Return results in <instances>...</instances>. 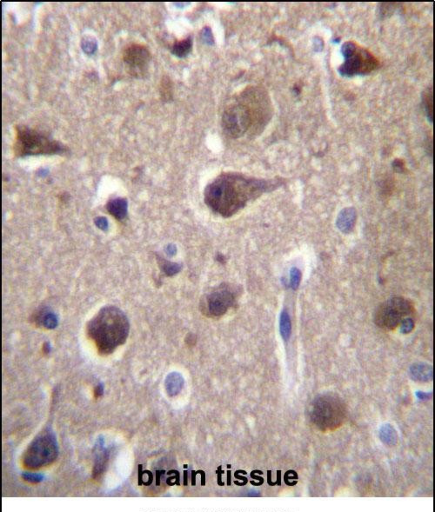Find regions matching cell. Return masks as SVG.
<instances>
[{
	"mask_svg": "<svg viewBox=\"0 0 435 512\" xmlns=\"http://www.w3.org/2000/svg\"><path fill=\"white\" fill-rule=\"evenodd\" d=\"M278 186L272 180H258L239 173H223L205 191V201L223 217L234 215L246 204Z\"/></svg>",
	"mask_w": 435,
	"mask_h": 512,
	"instance_id": "cell-1",
	"label": "cell"
},
{
	"mask_svg": "<svg viewBox=\"0 0 435 512\" xmlns=\"http://www.w3.org/2000/svg\"><path fill=\"white\" fill-rule=\"evenodd\" d=\"M272 112L270 98L264 89H245L239 101L228 105L223 112V130L232 138L242 137L246 131L258 132L268 123Z\"/></svg>",
	"mask_w": 435,
	"mask_h": 512,
	"instance_id": "cell-2",
	"label": "cell"
},
{
	"mask_svg": "<svg viewBox=\"0 0 435 512\" xmlns=\"http://www.w3.org/2000/svg\"><path fill=\"white\" fill-rule=\"evenodd\" d=\"M129 322L122 310L104 307L88 323L87 333L101 354H110L127 338Z\"/></svg>",
	"mask_w": 435,
	"mask_h": 512,
	"instance_id": "cell-3",
	"label": "cell"
},
{
	"mask_svg": "<svg viewBox=\"0 0 435 512\" xmlns=\"http://www.w3.org/2000/svg\"><path fill=\"white\" fill-rule=\"evenodd\" d=\"M347 407L340 398L321 395L312 402L310 418L313 424L322 431L340 428L347 418Z\"/></svg>",
	"mask_w": 435,
	"mask_h": 512,
	"instance_id": "cell-4",
	"label": "cell"
},
{
	"mask_svg": "<svg viewBox=\"0 0 435 512\" xmlns=\"http://www.w3.org/2000/svg\"><path fill=\"white\" fill-rule=\"evenodd\" d=\"M341 53L345 61L338 72L344 77L367 75L380 66V62L374 55L353 41L344 43Z\"/></svg>",
	"mask_w": 435,
	"mask_h": 512,
	"instance_id": "cell-5",
	"label": "cell"
},
{
	"mask_svg": "<svg viewBox=\"0 0 435 512\" xmlns=\"http://www.w3.org/2000/svg\"><path fill=\"white\" fill-rule=\"evenodd\" d=\"M63 144L46 137L31 128L17 127L14 152L17 157H26L41 154H54L63 151Z\"/></svg>",
	"mask_w": 435,
	"mask_h": 512,
	"instance_id": "cell-6",
	"label": "cell"
},
{
	"mask_svg": "<svg viewBox=\"0 0 435 512\" xmlns=\"http://www.w3.org/2000/svg\"><path fill=\"white\" fill-rule=\"evenodd\" d=\"M59 449L52 431H44L30 444L24 456V463L31 469L46 466L58 457Z\"/></svg>",
	"mask_w": 435,
	"mask_h": 512,
	"instance_id": "cell-7",
	"label": "cell"
},
{
	"mask_svg": "<svg viewBox=\"0 0 435 512\" xmlns=\"http://www.w3.org/2000/svg\"><path fill=\"white\" fill-rule=\"evenodd\" d=\"M412 310L413 307L408 299L402 297H392L377 307L374 322L381 329L393 330L412 313Z\"/></svg>",
	"mask_w": 435,
	"mask_h": 512,
	"instance_id": "cell-8",
	"label": "cell"
},
{
	"mask_svg": "<svg viewBox=\"0 0 435 512\" xmlns=\"http://www.w3.org/2000/svg\"><path fill=\"white\" fill-rule=\"evenodd\" d=\"M235 299L234 292L226 285H221L217 290L206 295L202 306H204L205 312H207L210 316L218 317L227 312L235 303Z\"/></svg>",
	"mask_w": 435,
	"mask_h": 512,
	"instance_id": "cell-9",
	"label": "cell"
},
{
	"mask_svg": "<svg viewBox=\"0 0 435 512\" xmlns=\"http://www.w3.org/2000/svg\"><path fill=\"white\" fill-rule=\"evenodd\" d=\"M123 58L131 75L143 76L147 72L152 56L146 46L132 44L124 49Z\"/></svg>",
	"mask_w": 435,
	"mask_h": 512,
	"instance_id": "cell-10",
	"label": "cell"
},
{
	"mask_svg": "<svg viewBox=\"0 0 435 512\" xmlns=\"http://www.w3.org/2000/svg\"><path fill=\"white\" fill-rule=\"evenodd\" d=\"M409 375L414 381H431L433 378L432 366L425 363H417L409 369Z\"/></svg>",
	"mask_w": 435,
	"mask_h": 512,
	"instance_id": "cell-11",
	"label": "cell"
},
{
	"mask_svg": "<svg viewBox=\"0 0 435 512\" xmlns=\"http://www.w3.org/2000/svg\"><path fill=\"white\" fill-rule=\"evenodd\" d=\"M356 211L354 208H346L342 210L338 216V228L345 233H349L354 230L356 223Z\"/></svg>",
	"mask_w": 435,
	"mask_h": 512,
	"instance_id": "cell-12",
	"label": "cell"
},
{
	"mask_svg": "<svg viewBox=\"0 0 435 512\" xmlns=\"http://www.w3.org/2000/svg\"><path fill=\"white\" fill-rule=\"evenodd\" d=\"M165 386L167 394L170 397L177 396L184 387L183 377L179 372H172L167 376Z\"/></svg>",
	"mask_w": 435,
	"mask_h": 512,
	"instance_id": "cell-13",
	"label": "cell"
},
{
	"mask_svg": "<svg viewBox=\"0 0 435 512\" xmlns=\"http://www.w3.org/2000/svg\"><path fill=\"white\" fill-rule=\"evenodd\" d=\"M106 209L115 219L122 220L125 218L127 213V201L121 198L111 199L107 203Z\"/></svg>",
	"mask_w": 435,
	"mask_h": 512,
	"instance_id": "cell-14",
	"label": "cell"
},
{
	"mask_svg": "<svg viewBox=\"0 0 435 512\" xmlns=\"http://www.w3.org/2000/svg\"><path fill=\"white\" fill-rule=\"evenodd\" d=\"M379 437L383 444L387 446H394L398 442V434L393 425L383 424L379 431Z\"/></svg>",
	"mask_w": 435,
	"mask_h": 512,
	"instance_id": "cell-15",
	"label": "cell"
},
{
	"mask_svg": "<svg viewBox=\"0 0 435 512\" xmlns=\"http://www.w3.org/2000/svg\"><path fill=\"white\" fill-rule=\"evenodd\" d=\"M193 47V40L191 37L182 40H179L177 42L174 43V46L172 47V53L179 58H185L187 57L192 51Z\"/></svg>",
	"mask_w": 435,
	"mask_h": 512,
	"instance_id": "cell-16",
	"label": "cell"
},
{
	"mask_svg": "<svg viewBox=\"0 0 435 512\" xmlns=\"http://www.w3.org/2000/svg\"><path fill=\"white\" fill-rule=\"evenodd\" d=\"M99 444H97L98 449V454L96 459L95 467H94V476H99L104 471L105 464L108 460V452L107 450H104L101 451L102 448L104 446V441L102 438L98 439Z\"/></svg>",
	"mask_w": 435,
	"mask_h": 512,
	"instance_id": "cell-17",
	"label": "cell"
},
{
	"mask_svg": "<svg viewBox=\"0 0 435 512\" xmlns=\"http://www.w3.org/2000/svg\"><path fill=\"white\" fill-rule=\"evenodd\" d=\"M279 330L283 339L288 341L292 333V324L290 316L286 310H283L279 318Z\"/></svg>",
	"mask_w": 435,
	"mask_h": 512,
	"instance_id": "cell-18",
	"label": "cell"
},
{
	"mask_svg": "<svg viewBox=\"0 0 435 512\" xmlns=\"http://www.w3.org/2000/svg\"><path fill=\"white\" fill-rule=\"evenodd\" d=\"M160 92H161V98L163 99L164 101H169L173 98L174 85H173V82L171 81V79L167 76H165L161 80Z\"/></svg>",
	"mask_w": 435,
	"mask_h": 512,
	"instance_id": "cell-19",
	"label": "cell"
},
{
	"mask_svg": "<svg viewBox=\"0 0 435 512\" xmlns=\"http://www.w3.org/2000/svg\"><path fill=\"white\" fill-rule=\"evenodd\" d=\"M38 320L41 322L42 325L50 329H55L59 323L58 317L55 314L51 311H42Z\"/></svg>",
	"mask_w": 435,
	"mask_h": 512,
	"instance_id": "cell-20",
	"label": "cell"
},
{
	"mask_svg": "<svg viewBox=\"0 0 435 512\" xmlns=\"http://www.w3.org/2000/svg\"><path fill=\"white\" fill-rule=\"evenodd\" d=\"M422 99H423V105L425 107V112H426V116L428 118L429 121L432 122V88L430 86L429 88L425 89V92H423L422 95Z\"/></svg>",
	"mask_w": 435,
	"mask_h": 512,
	"instance_id": "cell-21",
	"label": "cell"
},
{
	"mask_svg": "<svg viewBox=\"0 0 435 512\" xmlns=\"http://www.w3.org/2000/svg\"><path fill=\"white\" fill-rule=\"evenodd\" d=\"M160 264H161L162 271L167 276H169V277L177 274L178 272H180V269H181V266H180V264L168 262L167 260H165V259H161V263Z\"/></svg>",
	"mask_w": 435,
	"mask_h": 512,
	"instance_id": "cell-22",
	"label": "cell"
},
{
	"mask_svg": "<svg viewBox=\"0 0 435 512\" xmlns=\"http://www.w3.org/2000/svg\"><path fill=\"white\" fill-rule=\"evenodd\" d=\"M82 49L89 55L93 54L97 50V41L92 37H85L81 42Z\"/></svg>",
	"mask_w": 435,
	"mask_h": 512,
	"instance_id": "cell-23",
	"label": "cell"
},
{
	"mask_svg": "<svg viewBox=\"0 0 435 512\" xmlns=\"http://www.w3.org/2000/svg\"><path fill=\"white\" fill-rule=\"evenodd\" d=\"M301 273L298 268H292L291 272H290V284H291V287L294 290L298 289L300 283H301Z\"/></svg>",
	"mask_w": 435,
	"mask_h": 512,
	"instance_id": "cell-24",
	"label": "cell"
},
{
	"mask_svg": "<svg viewBox=\"0 0 435 512\" xmlns=\"http://www.w3.org/2000/svg\"><path fill=\"white\" fill-rule=\"evenodd\" d=\"M22 477L27 482L37 483L42 482L45 476L42 474H40V473H23L22 474Z\"/></svg>",
	"mask_w": 435,
	"mask_h": 512,
	"instance_id": "cell-25",
	"label": "cell"
},
{
	"mask_svg": "<svg viewBox=\"0 0 435 512\" xmlns=\"http://www.w3.org/2000/svg\"><path fill=\"white\" fill-rule=\"evenodd\" d=\"M414 327V322L411 317H406L400 323V331L403 334L411 332Z\"/></svg>",
	"mask_w": 435,
	"mask_h": 512,
	"instance_id": "cell-26",
	"label": "cell"
},
{
	"mask_svg": "<svg viewBox=\"0 0 435 512\" xmlns=\"http://www.w3.org/2000/svg\"><path fill=\"white\" fill-rule=\"evenodd\" d=\"M96 226L102 231H106L109 227L108 221L104 217H98L94 219Z\"/></svg>",
	"mask_w": 435,
	"mask_h": 512,
	"instance_id": "cell-27",
	"label": "cell"
},
{
	"mask_svg": "<svg viewBox=\"0 0 435 512\" xmlns=\"http://www.w3.org/2000/svg\"><path fill=\"white\" fill-rule=\"evenodd\" d=\"M104 394V385L103 384H99L95 388L94 391V395H95V398H100Z\"/></svg>",
	"mask_w": 435,
	"mask_h": 512,
	"instance_id": "cell-28",
	"label": "cell"
},
{
	"mask_svg": "<svg viewBox=\"0 0 435 512\" xmlns=\"http://www.w3.org/2000/svg\"><path fill=\"white\" fill-rule=\"evenodd\" d=\"M166 251H167V254L170 255V256H173V255L175 254V253L177 252V250H176L175 245H168L167 246V248H166Z\"/></svg>",
	"mask_w": 435,
	"mask_h": 512,
	"instance_id": "cell-29",
	"label": "cell"
},
{
	"mask_svg": "<svg viewBox=\"0 0 435 512\" xmlns=\"http://www.w3.org/2000/svg\"><path fill=\"white\" fill-rule=\"evenodd\" d=\"M43 352L46 353V354H48V353L51 352V345H50V343L46 342V344L43 346Z\"/></svg>",
	"mask_w": 435,
	"mask_h": 512,
	"instance_id": "cell-30",
	"label": "cell"
},
{
	"mask_svg": "<svg viewBox=\"0 0 435 512\" xmlns=\"http://www.w3.org/2000/svg\"><path fill=\"white\" fill-rule=\"evenodd\" d=\"M417 395H418V398H419V399H425V398H427V396H428V395H431V393H430V394H426V393H423V392H419L417 393Z\"/></svg>",
	"mask_w": 435,
	"mask_h": 512,
	"instance_id": "cell-31",
	"label": "cell"
}]
</instances>
